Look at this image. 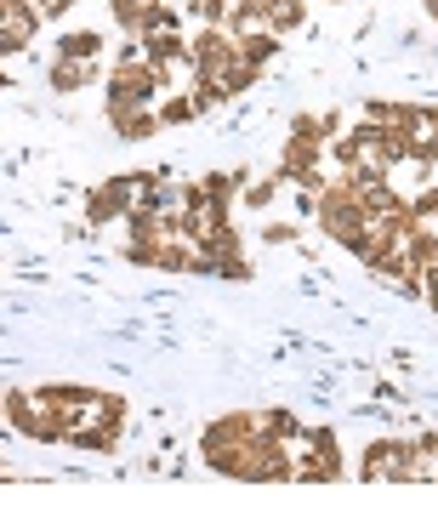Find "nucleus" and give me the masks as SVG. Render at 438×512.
Instances as JSON below:
<instances>
[{
    "label": "nucleus",
    "instance_id": "1",
    "mask_svg": "<svg viewBox=\"0 0 438 512\" xmlns=\"http://www.w3.org/2000/svg\"><path fill=\"white\" fill-rule=\"evenodd\" d=\"M120 439H126V399L86 387L80 416H74V427H69V444L74 450H92V456H109V450H120Z\"/></svg>",
    "mask_w": 438,
    "mask_h": 512
},
{
    "label": "nucleus",
    "instance_id": "2",
    "mask_svg": "<svg viewBox=\"0 0 438 512\" xmlns=\"http://www.w3.org/2000/svg\"><path fill=\"white\" fill-rule=\"evenodd\" d=\"M313 222L325 228V239H336V245H353V239L365 234V200H359V188L347 183V177H330V188H319L313 194Z\"/></svg>",
    "mask_w": 438,
    "mask_h": 512
},
{
    "label": "nucleus",
    "instance_id": "3",
    "mask_svg": "<svg viewBox=\"0 0 438 512\" xmlns=\"http://www.w3.org/2000/svg\"><path fill=\"white\" fill-rule=\"evenodd\" d=\"M365 484H416L421 461H416V439H376L359 461Z\"/></svg>",
    "mask_w": 438,
    "mask_h": 512
},
{
    "label": "nucleus",
    "instance_id": "4",
    "mask_svg": "<svg viewBox=\"0 0 438 512\" xmlns=\"http://www.w3.org/2000/svg\"><path fill=\"white\" fill-rule=\"evenodd\" d=\"M308 450L296 456V484H330V478H342V444H336V433L330 427H308Z\"/></svg>",
    "mask_w": 438,
    "mask_h": 512
},
{
    "label": "nucleus",
    "instance_id": "5",
    "mask_svg": "<svg viewBox=\"0 0 438 512\" xmlns=\"http://www.w3.org/2000/svg\"><path fill=\"white\" fill-rule=\"evenodd\" d=\"M188 52L200 63V80H222V69L239 63V40L228 29H217V23H194L188 29Z\"/></svg>",
    "mask_w": 438,
    "mask_h": 512
},
{
    "label": "nucleus",
    "instance_id": "6",
    "mask_svg": "<svg viewBox=\"0 0 438 512\" xmlns=\"http://www.w3.org/2000/svg\"><path fill=\"white\" fill-rule=\"evenodd\" d=\"M137 211V177H109L86 194V222L92 228H109V222H126Z\"/></svg>",
    "mask_w": 438,
    "mask_h": 512
},
{
    "label": "nucleus",
    "instance_id": "7",
    "mask_svg": "<svg viewBox=\"0 0 438 512\" xmlns=\"http://www.w3.org/2000/svg\"><path fill=\"white\" fill-rule=\"evenodd\" d=\"M103 109H109L114 137H126V143H143V137H160L165 131V120H160L154 103H103Z\"/></svg>",
    "mask_w": 438,
    "mask_h": 512
},
{
    "label": "nucleus",
    "instance_id": "8",
    "mask_svg": "<svg viewBox=\"0 0 438 512\" xmlns=\"http://www.w3.org/2000/svg\"><path fill=\"white\" fill-rule=\"evenodd\" d=\"M40 23L46 18L35 12V0H0V52H23Z\"/></svg>",
    "mask_w": 438,
    "mask_h": 512
},
{
    "label": "nucleus",
    "instance_id": "9",
    "mask_svg": "<svg viewBox=\"0 0 438 512\" xmlns=\"http://www.w3.org/2000/svg\"><path fill=\"white\" fill-rule=\"evenodd\" d=\"M365 120L382 131H399V137H410L416 143L421 131V103H387V97H376V103H365Z\"/></svg>",
    "mask_w": 438,
    "mask_h": 512
},
{
    "label": "nucleus",
    "instance_id": "10",
    "mask_svg": "<svg viewBox=\"0 0 438 512\" xmlns=\"http://www.w3.org/2000/svg\"><path fill=\"white\" fill-rule=\"evenodd\" d=\"M46 80H52V92H86V86H97L103 80V63H69V57H52V69H46Z\"/></svg>",
    "mask_w": 438,
    "mask_h": 512
},
{
    "label": "nucleus",
    "instance_id": "11",
    "mask_svg": "<svg viewBox=\"0 0 438 512\" xmlns=\"http://www.w3.org/2000/svg\"><path fill=\"white\" fill-rule=\"evenodd\" d=\"M256 6H262V18H268V29H274L279 40L308 29V0H256Z\"/></svg>",
    "mask_w": 438,
    "mask_h": 512
},
{
    "label": "nucleus",
    "instance_id": "12",
    "mask_svg": "<svg viewBox=\"0 0 438 512\" xmlns=\"http://www.w3.org/2000/svg\"><path fill=\"white\" fill-rule=\"evenodd\" d=\"M52 57H69V63H103V35H97V29H74V35L57 40Z\"/></svg>",
    "mask_w": 438,
    "mask_h": 512
},
{
    "label": "nucleus",
    "instance_id": "13",
    "mask_svg": "<svg viewBox=\"0 0 438 512\" xmlns=\"http://www.w3.org/2000/svg\"><path fill=\"white\" fill-rule=\"evenodd\" d=\"M256 416H262V433H268V439H285V444H302V439H308V427H302L291 410H256Z\"/></svg>",
    "mask_w": 438,
    "mask_h": 512
},
{
    "label": "nucleus",
    "instance_id": "14",
    "mask_svg": "<svg viewBox=\"0 0 438 512\" xmlns=\"http://www.w3.org/2000/svg\"><path fill=\"white\" fill-rule=\"evenodd\" d=\"M279 46H285V40H279L274 29H256V35H245V40H239V52L251 57L256 69H262V63H268V57H279Z\"/></svg>",
    "mask_w": 438,
    "mask_h": 512
},
{
    "label": "nucleus",
    "instance_id": "15",
    "mask_svg": "<svg viewBox=\"0 0 438 512\" xmlns=\"http://www.w3.org/2000/svg\"><path fill=\"white\" fill-rule=\"evenodd\" d=\"M194 114H200V109H194V97H188V92H165L160 97V120H165V126H188Z\"/></svg>",
    "mask_w": 438,
    "mask_h": 512
},
{
    "label": "nucleus",
    "instance_id": "16",
    "mask_svg": "<svg viewBox=\"0 0 438 512\" xmlns=\"http://www.w3.org/2000/svg\"><path fill=\"white\" fill-rule=\"evenodd\" d=\"M410 211H416L421 222H438V183H421L416 194H410Z\"/></svg>",
    "mask_w": 438,
    "mask_h": 512
},
{
    "label": "nucleus",
    "instance_id": "17",
    "mask_svg": "<svg viewBox=\"0 0 438 512\" xmlns=\"http://www.w3.org/2000/svg\"><path fill=\"white\" fill-rule=\"evenodd\" d=\"M80 0H35V12L40 18H63V12H74Z\"/></svg>",
    "mask_w": 438,
    "mask_h": 512
}]
</instances>
